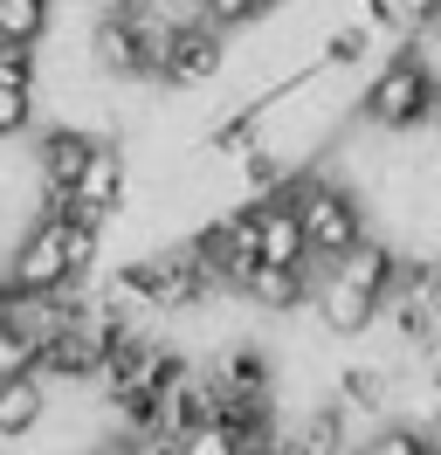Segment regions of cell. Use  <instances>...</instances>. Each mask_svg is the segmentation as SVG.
Wrapping results in <instances>:
<instances>
[{
	"label": "cell",
	"mask_w": 441,
	"mask_h": 455,
	"mask_svg": "<svg viewBox=\"0 0 441 455\" xmlns=\"http://www.w3.org/2000/svg\"><path fill=\"white\" fill-rule=\"evenodd\" d=\"M435 111H441V76L413 42L386 62L380 76L365 84V97H358V117L380 124V132H413V124H428Z\"/></svg>",
	"instance_id": "obj_1"
},
{
	"label": "cell",
	"mask_w": 441,
	"mask_h": 455,
	"mask_svg": "<svg viewBox=\"0 0 441 455\" xmlns=\"http://www.w3.org/2000/svg\"><path fill=\"white\" fill-rule=\"evenodd\" d=\"M297 214H303V242H310V262L331 269L338 256H352L365 242V200L345 187V180H325V172H297Z\"/></svg>",
	"instance_id": "obj_2"
},
{
	"label": "cell",
	"mask_w": 441,
	"mask_h": 455,
	"mask_svg": "<svg viewBox=\"0 0 441 455\" xmlns=\"http://www.w3.org/2000/svg\"><path fill=\"white\" fill-rule=\"evenodd\" d=\"M0 276H7L14 290H69V283H83V276H76V256H69V221L42 207V214L7 242Z\"/></svg>",
	"instance_id": "obj_3"
},
{
	"label": "cell",
	"mask_w": 441,
	"mask_h": 455,
	"mask_svg": "<svg viewBox=\"0 0 441 455\" xmlns=\"http://www.w3.org/2000/svg\"><path fill=\"white\" fill-rule=\"evenodd\" d=\"M220 62H228V28L187 21V28H172V42H165L159 84L165 90H193V84H207V76H220Z\"/></svg>",
	"instance_id": "obj_4"
},
{
	"label": "cell",
	"mask_w": 441,
	"mask_h": 455,
	"mask_svg": "<svg viewBox=\"0 0 441 455\" xmlns=\"http://www.w3.org/2000/svg\"><path fill=\"white\" fill-rule=\"evenodd\" d=\"M310 311H317V324H325L331 339H358V331H373V317H380V297H373V290H358V283H345L338 269H317Z\"/></svg>",
	"instance_id": "obj_5"
},
{
	"label": "cell",
	"mask_w": 441,
	"mask_h": 455,
	"mask_svg": "<svg viewBox=\"0 0 441 455\" xmlns=\"http://www.w3.org/2000/svg\"><path fill=\"white\" fill-rule=\"evenodd\" d=\"M310 290H317V269H310V262H255L242 276V297L255 311H303Z\"/></svg>",
	"instance_id": "obj_6"
},
{
	"label": "cell",
	"mask_w": 441,
	"mask_h": 455,
	"mask_svg": "<svg viewBox=\"0 0 441 455\" xmlns=\"http://www.w3.org/2000/svg\"><path fill=\"white\" fill-rule=\"evenodd\" d=\"M124 187H132V159H124V145L97 139V145H90V159H83V180L69 187V194H76L83 207H97V214H117V207H124Z\"/></svg>",
	"instance_id": "obj_7"
},
{
	"label": "cell",
	"mask_w": 441,
	"mask_h": 455,
	"mask_svg": "<svg viewBox=\"0 0 441 455\" xmlns=\"http://www.w3.org/2000/svg\"><path fill=\"white\" fill-rule=\"evenodd\" d=\"M104 139V132H83V124H49L42 139H35V180L42 187H76L83 180V159H90V145Z\"/></svg>",
	"instance_id": "obj_8"
},
{
	"label": "cell",
	"mask_w": 441,
	"mask_h": 455,
	"mask_svg": "<svg viewBox=\"0 0 441 455\" xmlns=\"http://www.w3.org/2000/svg\"><path fill=\"white\" fill-rule=\"evenodd\" d=\"M49 421V379L42 372H7L0 379V442H28Z\"/></svg>",
	"instance_id": "obj_9"
},
{
	"label": "cell",
	"mask_w": 441,
	"mask_h": 455,
	"mask_svg": "<svg viewBox=\"0 0 441 455\" xmlns=\"http://www.w3.org/2000/svg\"><path fill=\"white\" fill-rule=\"evenodd\" d=\"M55 0H0V35L7 42H49Z\"/></svg>",
	"instance_id": "obj_10"
},
{
	"label": "cell",
	"mask_w": 441,
	"mask_h": 455,
	"mask_svg": "<svg viewBox=\"0 0 441 455\" xmlns=\"http://www.w3.org/2000/svg\"><path fill=\"white\" fill-rule=\"evenodd\" d=\"M365 449L373 455H435V427H413V421H373V435H365Z\"/></svg>",
	"instance_id": "obj_11"
},
{
	"label": "cell",
	"mask_w": 441,
	"mask_h": 455,
	"mask_svg": "<svg viewBox=\"0 0 441 455\" xmlns=\"http://www.w3.org/2000/svg\"><path fill=\"white\" fill-rule=\"evenodd\" d=\"M365 49H373V21H345V28L325 35L317 62H325V69H352V62H365Z\"/></svg>",
	"instance_id": "obj_12"
},
{
	"label": "cell",
	"mask_w": 441,
	"mask_h": 455,
	"mask_svg": "<svg viewBox=\"0 0 441 455\" xmlns=\"http://www.w3.org/2000/svg\"><path fill=\"white\" fill-rule=\"evenodd\" d=\"M0 84H21V90L42 84V42H7L0 35Z\"/></svg>",
	"instance_id": "obj_13"
},
{
	"label": "cell",
	"mask_w": 441,
	"mask_h": 455,
	"mask_svg": "<svg viewBox=\"0 0 441 455\" xmlns=\"http://www.w3.org/2000/svg\"><path fill=\"white\" fill-rule=\"evenodd\" d=\"M365 21L386 35H413L428 21V0H365Z\"/></svg>",
	"instance_id": "obj_14"
},
{
	"label": "cell",
	"mask_w": 441,
	"mask_h": 455,
	"mask_svg": "<svg viewBox=\"0 0 441 455\" xmlns=\"http://www.w3.org/2000/svg\"><path fill=\"white\" fill-rule=\"evenodd\" d=\"M28 124H35V90L0 84V139H21Z\"/></svg>",
	"instance_id": "obj_15"
},
{
	"label": "cell",
	"mask_w": 441,
	"mask_h": 455,
	"mask_svg": "<svg viewBox=\"0 0 441 455\" xmlns=\"http://www.w3.org/2000/svg\"><path fill=\"white\" fill-rule=\"evenodd\" d=\"M262 7H269V0H200V14H207L214 28H248Z\"/></svg>",
	"instance_id": "obj_16"
},
{
	"label": "cell",
	"mask_w": 441,
	"mask_h": 455,
	"mask_svg": "<svg viewBox=\"0 0 441 455\" xmlns=\"http://www.w3.org/2000/svg\"><path fill=\"white\" fill-rule=\"evenodd\" d=\"M83 7H90V14H138L145 0H83Z\"/></svg>",
	"instance_id": "obj_17"
}]
</instances>
